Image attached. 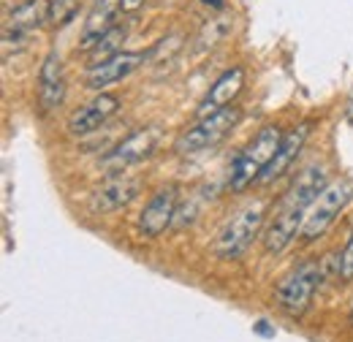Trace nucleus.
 I'll return each mask as SVG.
<instances>
[{"instance_id": "7ed1b4c3", "label": "nucleus", "mask_w": 353, "mask_h": 342, "mask_svg": "<svg viewBox=\"0 0 353 342\" xmlns=\"http://www.w3.org/2000/svg\"><path fill=\"white\" fill-rule=\"evenodd\" d=\"M266 217H269L266 204H261V201H250L242 210H236L215 239V256L223 261H234V258L245 256L253 248V242L264 234Z\"/></svg>"}, {"instance_id": "f03ea898", "label": "nucleus", "mask_w": 353, "mask_h": 342, "mask_svg": "<svg viewBox=\"0 0 353 342\" xmlns=\"http://www.w3.org/2000/svg\"><path fill=\"white\" fill-rule=\"evenodd\" d=\"M283 130L277 125H264L253 136V141L234 158L231 174H228V188L234 193H245L250 185H256L261 179L264 169L272 163V158L277 155L280 144H283Z\"/></svg>"}, {"instance_id": "f257e3e1", "label": "nucleus", "mask_w": 353, "mask_h": 342, "mask_svg": "<svg viewBox=\"0 0 353 342\" xmlns=\"http://www.w3.org/2000/svg\"><path fill=\"white\" fill-rule=\"evenodd\" d=\"M329 185V169L318 161L307 163L291 182V188L283 193L277 210L266 220L264 234H261V245H264L266 256H280L285 253L302 234L307 210L312 201L323 193V188Z\"/></svg>"}, {"instance_id": "393cba45", "label": "nucleus", "mask_w": 353, "mask_h": 342, "mask_svg": "<svg viewBox=\"0 0 353 342\" xmlns=\"http://www.w3.org/2000/svg\"><path fill=\"white\" fill-rule=\"evenodd\" d=\"M348 117L353 120V101H351V106H348Z\"/></svg>"}, {"instance_id": "423d86ee", "label": "nucleus", "mask_w": 353, "mask_h": 342, "mask_svg": "<svg viewBox=\"0 0 353 342\" xmlns=\"http://www.w3.org/2000/svg\"><path fill=\"white\" fill-rule=\"evenodd\" d=\"M242 120V109L239 106H225L221 112L210 114V117H199L196 125H190L188 130L179 133V139L174 141V152L179 155H193L201 150L215 147L218 141H223L231 130L236 128V123Z\"/></svg>"}, {"instance_id": "0eeeda50", "label": "nucleus", "mask_w": 353, "mask_h": 342, "mask_svg": "<svg viewBox=\"0 0 353 342\" xmlns=\"http://www.w3.org/2000/svg\"><path fill=\"white\" fill-rule=\"evenodd\" d=\"M158 141H161V128L158 125L136 128L101 158V169H103V174H112V177L125 174V169H131L136 163H141L144 158H150L155 152Z\"/></svg>"}, {"instance_id": "9b49d317", "label": "nucleus", "mask_w": 353, "mask_h": 342, "mask_svg": "<svg viewBox=\"0 0 353 342\" xmlns=\"http://www.w3.org/2000/svg\"><path fill=\"white\" fill-rule=\"evenodd\" d=\"M147 63V52H117L109 60H101L88 68V87L95 92H103L106 87L128 79L133 71H139Z\"/></svg>"}, {"instance_id": "4468645a", "label": "nucleus", "mask_w": 353, "mask_h": 342, "mask_svg": "<svg viewBox=\"0 0 353 342\" xmlns=\"http://www.w3.org/2000/svg\"><path fill=\"white\" fill-rule=\"evenodd\" d=\"M307 139H310V123H302V125H296L294 130H288V133L283 136V144H280L277 155L272 158V163L264 169V174H261V179H259V182L269 185V182L280 179L283 174H288L291 166L296 163V158L302 155V150H305Z\"/></svg>"}, {"instance_id": "4be33fe9", "label": "nucleus", "mask_w": 353, "mask_h": 342, "mask_svg": "<svg viewBox=\"0 0 353 342\" xmlns=\"http://www.w3.org/2000/svg\"><path fill=\"white\" fill-rule=\"evenodd\" d=\"M120 3H123V14H133L144 6V0H120Z\"/></svg>"}, {"instance_id": "1a4fd4ad", "label": "nucleus", "mask_w": 353, "mask_h": 342, "mask_svg": "<svg viewBox=\"0 0 353 342\" xmlns=\"http://www.w3.org/2000/svg\"><path fill=\"white\" fill-rule=\"evenodd\" d=\"M49 25V0H22L6 14L3 22V49L8 52L11 43H22L30 33Z\"/></svg>"}, {"instance_id": "6e6552de", "label": "nucleus", "mask_w": 353, "mask_h": 342, "mask_svg": "<svg viewBox=\"0 0 353 342\" xmlns=\"http://www.w3.org/2000/svg\"><path fill=\"white\" fill-rule=\"evenodd\" d=\"M176 207H179V190L176 185H166L152 193V199L144 204L136 220V231L141 239H158L166 234L176 220Z\"/></svg>"}, {"instance_id": "f3484780", "label": "nucleus", "mask_w": 353, "mask_h": 342, "mask_svg": "<svg viewBox=\"0 0 353 342\" xmlns=\"http://www.w3.org/2000/svg\"><path fill=\"white\" fill-rule=\"evenodd\" d=\"M125 39H128V25H114L109 33H103V36L98 39V43L88 52L90 66H95V63H101V60H109L112 54L123 52L120 43L125 41Z\"/></svg>"}, {"instance_id": "ddd939ff", "label": "nucleus", "mask_w": 353, "mask_h": 342, "mask_svg": "<svg viewBox=\"0 0 353 342\" xmlns=\"http://www.w3.org/2000/svg\"><path fill=\"white\" fill-rule=\"evenodd\" d=\"M245 87V68L242 66H231L228 71H223L221 77L212 82V87L207 90L204 101L199 103V117H210L215 112H221L225 106H231L236 101V95Z\"/></svg>"}, {"instance_id": "9d476101", "label": "nucleus", "mask_w": 353, "mask_h": 342, "mask_svg": "<svg viewBox=\"0 0 353 342\" xmlns=\"http://www.w3.org/2000/svg\"><path fill=\"white\" fill-rule=\"evenodd\" d=\"M141 193V179L139 177H120L114 174L112 179H106L101 188H95L90 193L88 199V207L92 214H112V212H120L131 204L133 199Z\"/></svg>"}, {"instance_id": "5701e85b", "label": "nucleus", "mask_w": 353, "mask_h": 342, "mask_svg": "<svg viewBox=\"0 0 353 342\" xmlns=\"http://www.w3.org/2000/svg\"><path fill=\"white\" fill-rule=\"evenodd\" d=\"M201 6H207V8H215V11H221L223 6H225V0H199Z\"/></svg>"}, {"instance_id": "412c9836", "label": "nucleus", "mask_w": 353, "mask_h": 342, "mask_svg": "<svg viewBox=\"0 0 353 342\" xmlns=\"http://www.w3.org/2000/svg\"><path fill=\"white\" fill-rule=\"evenodd\" d=\"M337 274H340V280H345V283L353 280V228H351V234H348V239H345V245H343V253L337 258Z\"/></svg>"}, {"instance_id": "dca6fc26", "label": "nucleus", "mask_w": 353, "mask_h": 342, "mask_svg": "<svg viewBox=\"0 0 353 342\" xmlns=\"http://www.w3.org/2000/svg\"><path fill=\"white\" fill-rule=\"evenodd\" d=\"M39 101L44 112H54L65 101V74H63L60 54L54 49L41 60V68H39Z\"/></svg>"}, {"instance_id": "aec40b11", "label": "nucleus", "mask_w": 353, "mask_h": 342, "mask_svg": "<svg viewBox=\"0 0 353 342\" xmlns=\"http://www.w3.org/2000/svg\"><path fill=\"white\" fill-rule=\"evenodd\" d=\"M182 36L179 33H174V36H166L163 41H158L150 52H147V60H152V63H161L163 57H169V54H174V52H179V46H182Z\"/></svg>"}, {"instance_id": "a211bd4d", "label": "nucleus", "mask_w": 353, "mask_h": 342, "mask_svg": "<svg viewBox=\"0 0 353 342\" xmlns=\"http://www.w3.org/2000/svg\"><path fill=\"white\" fill-rule=\"evenodd\" d=\"M231 33V22L228 19H212V22H207L201 30H199V36H196V52H207V49H215L218 43L225 41V36Z\"/></svg>"}, {"instance_id": "b1692460", "label": "nucleus", "mask_w": 353, "mask_h": 342, "mask_svg": "<svg viewBox=\"0 0 353 342\" xmlns=\"http://www.w3.org/2000/svg\"><path fill=\"white\" fill-rule=\"evenodd\" d=\"M348 323H351V329H353V304H351V312H348Z\"/></svg>"}, {"instance_id": "f8f14e48", "label": "nucleus", "mask_w": 353, "mask_h": 342, "mask_svg": "<svg viewBox=\"0 0 353 342\" xmlns=\"http://www.w3.org/2000/svg\"><path fill=\"white\" fill-rule=\"evenodd\" d=\"M117 109H120V98L114 92H98L92 101L68 114L65 128L71 136H92L117 114Z\"/></svg>"}, {"instance_id": "39448f33", "label": "nucleus", "mask_w": 353, "mask_h": 342, "mask_svg": "<svg viewBox=\"0 0 353 342\" xmlns=\"http://www.w3.org/2000/svg\"><path fill=\"white\" fill-rule=\"evenodd\" d=\"M353 199V182L351 179H334L323 188V193L312 201V207L307 210L305 217V225H302V234H299V242L312 245L315 239H321L332 225L334 220L343 214V210L351 204Z\"/></svg>"}, {"instance_id": "20e7f679", "label": "nucleus", "mask_w": 353, "mask_h": 342, "mask_svg": "<svg viewBox=\"0 0 353 342\" xmlns=\"http://www.w3.org/2000/svg\"><path fill=\"white\" fill-rule=\"evenodd\" d=\"M318 283H321V263L315 258H305L277 283V288H274L277 310L291 318L305 315L312 304L315 291H318Z\"/></svg>"}, {"instance_id": "2eb2a0df", "label": "nucleus", "mask_w": 353, "mask_h": 342, "mask_svg": "<svg viewBox=\"0 0 353 342\" xmlns=\"http://www.w3.org/2000/svg\"><path fill=\"white\" fill-rule=\"evenodd\" d=\"M120 14H123V3L120 0H95V6L90 8L88 19L82 25V33H79V52L88 54L90 49L98 43V39L117 25L114 19Z\"/></svg>"}, {"instance_id": "6ab92c4d", "label": "nucleus", "mask_w": 353, "mask_h": 342, "mask_svg": "<svg viewBox=\"0 0 353 342\" xmlns=\"http://www.w3.org/2000/svg\"><path fill=\"white\" fill-rule=\"evenodd\" d=\"M82 0H49V25L52 28H65L77 11H79Z\"/></svg>"}]
</instances>
